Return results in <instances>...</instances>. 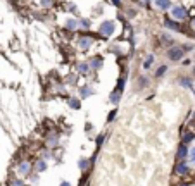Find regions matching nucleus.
<instances>
[{
  "label": "nucleus",
  "instance_id": "nucleus-1",
  "mask_svg": "<svg viewBox=\"0 0 195 186\" xmlns=\"http://www.w3.org/2000/svg\"><path fill=\"white\" fill-rule=\"evenodd\" d=\"M171 14H173V18L176 21H181V19L186 18V9L183 5H174L173 9H171Z\"/></svg>",
  "mask_w": 195,
  "mask_h": 186
},
{
  "label": "nucleus",
  "instance_id": "nucleus-2",
  "mask_svg": "<svg viewBox=\"0 0 195 186\" xmlns=\"http://www.w3.org/2000/svg\"><path fill=\"white\" fill-rule=\"evenodd\" d=\"M168 57H169V61H180L183 57V48L181 47H171L168 50Z\"/></svg>",
  "mask_w": 195,
  "mask_h": 186
},
{
  "label": "nucleus",
  "instance_id": "nucleus-3",
  "mask_svg": "<svg viewBox=\"0 0 195 186\" xmlns=\"http://www.w3.org/2000/svg\"><path fill=\"white\" fill-rule=\"evenodd\" d=\"M99 30H100V33H102L104 36H111L114 33V22L112 21H104L102 24H100Z\"/></svg>",
  "mask_w": 195,
  "mask_h": 186
},
{
  "label": "nucleus",
  "instance_id": "nucleus-4",
  "mask_svg": "<svg viewBox=\"0 0 195 186\" xmlns=\"http://www.w3.org/2000/svg\"><path fill=\"white\" fill-rule=\"evenodd\" d=\"M31 169H33V167H31V164L24 160V162H21V164L18 165V174H19V176H30Z\"/></svg>",
  "mask_w": 195,
  "mask_h": 186
},
{
  "label": "nucleus",
  "instance_id": "nucleus-5",
  "mask_svg": "<svg viewBox=\"0 0 195 186\" xmlns=\"http://www.w3.org/2000/svg\"><path fill=\"white\" fill-rule=\"evenodd\" d=\"M188 157V148H186V145H180V148H178V153H176V159L180 160V162H183V160Z\"/></svg>",
  "mask_w": 195,
  "mask_h": 186
},
{
  "label": "nucleus",
  "instance_id": "nucleus-6",
  "mask_svg": "<svg viewBox=\"0 0 195 186\" xmlns=\"http://www.w3.org/2000/svg\"><path fill=\"white\" fill-rule=\"evenodd\" d=\"M154 5L159 10H168L169 5H171V0H154Z\"/></svg>",
  "mask_w": 195,
  "mask_h": 186
},
{
  "label": "nucleus",
  "instance_id": "nucleus-7",
  "mask_svg": "<svg viewBox=\"0 0 195 186\" xmlns=\"http://www.w3.org/2000/svg\"><path fill=\"white\" fill-rule=\"evenodd\" d=\"M102 64H104V59H102L100 55H97V57H93V59H91L88 65H90L91 69H100V67H102Z\"/></svg>",
  "mask_w": 195,
  "mask_h": 186
},
{
  "label": "nucleus",
  "instance_id": "nucleus-8",
  "mask_svg": "<svg viewBox=\"0 0 195 186\" xmlns=\"http://www.w3.org/2000/svg\"><path fill=\"white\" fill-rule=\"evenodd\" d=\"M93 93H95V91H93L91 86H81L79 88V97H81V98H88V97H91Z\"/></svg>",
  "mask_w": 195,
  "mask_h": 186
},
{
  "label": "nucleus",
  "instance_id": "nucleus-9",
  "mask_svg": "<svg viewBox=\"0 0 195 186\" xmlns=\"http://www.w3.org/2000/svg\"><path fill=\"white\" fill-rule=\"evenodd\" d=\"M174 171H176V174H181V176H185V174H188V165H186L185 160H183V162H180V164L176 165V169H174Z\"/></svg>",
  "mask_w": 195,
  "mask_h": 186
},
{
  "label": "nucleus",
  "instance_id": "nucleus-10",
  "mask_svg": "<svg viewBox=\"0 0 195 186\" xmlns=\"http://www.w3.org/2000/svg\"><path fill=\"white\" fill-rule=\"evenodd\" d=\"M35 171L36 172H43V171H47V162H45L43 159H38L35 164Z\"/></svg>",
  "mask_w": 195,
  "mask_h": 186
},
{
  "label": "nucleus",
  "instance_id": "nucleus-11",
  "mask_svg": "<svg viewBox=\"0 0 195 186\" xmlns=\"http://www.w3.org/2000/svg\"><path fill=\"white\" fill-rule=\"evenodd\" d=\"M88 71H90V65H88L87 62H79L78 64V73L81 74V76H87Z\"/></svg>",
  "mask_w": 195,
  "mask_h": 186
},
{
  "label": "nucleus",
  "instance_id": "nucleus-12",
  "mask_svg": "<svg viewBox=\"0 0 195 186\" xmlns=\"http://www.w3.org/2000/svg\"><path fill=\"white\" fill-rule=\"evenodd\" d=\"M78 47L83 48V50H87V48L91 47V40H90V38H81V40L78 42Z\"/></svg>",
  "mask_w": 195,
  "mask_h": 186
},
{
  "label": "nucleus",
  "instance_id": "nucleus-13",
  "mask_svg": "<svg viewBox=\"0 0 195 186\" xmlns=\"http://www.w3.org/2000/svg\"><path fill=\"white\" fill-rule=\"evenodd\" d=\"M119 100H121V93L114 90L112 93H111V102H112V104L116 105V104H119Z\"/></svg>",
  "mask_w": 195,
  "mask_h": 186
},
{
  "label": "nucleus",
  "instance_id": "nucleus-14",
  "mask_svg": "<svg viewBox=\"0 0 195 186\" xmlns=\"http://www.w3.org/2000/svg\"><path fill=\"white\" fill-rule=\"evenodd\" d=\"M180 85H181V86H186V88H193V83H192L190 78H181L180 79Z\"/></svg>",
  "mask_w": 195,
  "mask_h": 186
},
{
  "label": "nucleus",
  "instance_id": "nucleus-15",
  "mask_svg": "<svg viewBox=\"0 0 195 186\" xmlns=\"http://www.w3.org/2000/svg\"><path fill=\"white\" fill-rule=\"evenodd\" d=\"M154 61H156V57L152 55V53H150V55H147V59H145V62H143V67H145V69H148Z\"/></svg>",
  "mask_w": 195,
  "mask_h": 186
},
{
  "label": "nucleus",
  "instance_id": "nucleus-16",
  "mask_svg": "<svg viewBox=\"0 0 195 186\" xmlns=\"http://www.w3.org/2000/svg\"><path fill=\"white\" fill-rule=\"evenodd\" d=\"M164 26L169 28V30H178V28H180V26H178V22H173L171 19H166V21H164Z\"/></svg>",
  "mask_w": 195,
  "mask_h": 186
},
{
  "label": "nucleus",
  "instance_id": "nucleus-17",
  "mask_svg": "<svg viewBox=\"0 0 195 186\" xmlns=\"http://www.w3.org/2000/svg\"><path fill=\"white\" fill-rule=\"evenodd\" d=\"M78 167L81 169V171H87L88 169V160L87 159H79L78 160Z\"/></svg>",
  "mask_w": 195,
  "mask_h": 186
},
{
  "label": "nucleus",
  "instance_id": "nucleus-18",
  "mask_svg": "<svg viewBox=\"0 0 195 186\" xmlns=\"http://www.w3.org/2000/svg\"><path fill=\"white\" fill-rule=\"evenodd\" d=\"M47 145H48V147H54V145H57V136H55V134H50V136L47 138Z\"/></svg>",
  "mask_w": 195,
  "mask_h": 186
},
{
  "label": "nucleus",
  "instance_id": "nucleus-19",
  "mask_svg": "<svg viewBox=\"0 0 195 186\" xmlns=\"http://www.w3.org/2000/svg\"><path fill=\"white\" fill-rule=\"evenodd\" d=\"M69 107H73L74 110H78V109L81 107V105H79V100L78 98H71L69 100Z\"/></svg>",
  "mask_w": 195,
  "mask_h": 186
},
{
  "label": "nucleus",
  "instance_id": "nucleus-20",
  "mask_svg": "<svg viewBox=\"0 0 195 186\" xmlns=\"http://www.w3.org/2000/svg\"><path fill=\"white\" fill-rule=\"evenodd\" d=\"M76 26H78V21H76V19H69V21L66 22V28H67V30H74Z\"/></svg>",
  "mask_w": 195,
  "mask_h": 186
},
{
  "label": "nucleus",
  "instance_id": "nucleus-21",
  "mask_svg": "<svg viewBox=\"0 0 195 186\" xmlns=\"http://www.w3.org/2000/svg\"><path fill=\"white\" fill-rule=\"evenodd\" d=\"M193 138H195V134H193V133H186L185 136H183V145H186V143H190Z\"/></svg>",
  "mask_w": 195,
  "mask_h": 186
},
{
  "label": "nucleus",
  "instance_id": "nucleus-22",
  "mask_svg": "<svg viewBox=\"0 0 195 186\" xmlns=\"http://www.w3.org/2000/svg\"><path fill=\"white\" fill-rule=\"evenodd\" d=\"M166 71H168V67H166V65H160L159 69H157L156 76H157V78H160V76H164V73H166Z\"/></svg>",
  "mask_w": 195,
  "mask_h": 186
},
{
  "label": "nucleus",
  "instance_id": "nucleus-23",
  "mask_svg": "<svg viewBox=\"0 0 195 186\" xmlns=\"http://www.w3.org/2000/svg\"><path fill=\"white\" fill-rule=\"evenodd\" d=\"M123 88H124V78H121L119 81H117V88H116V91L123 93Z\"/></svg>",
  "mask_w": 195,
  "mask_h": 186
},
{
  "label": "nucleus",
  "instance_id": "nucleus-24",
  "mask_svg": "<svg viewBox=\"0 0 195 186\" xmlns=\"http://www.w3.org/2000/svg\"><path fill=\"white\" fill-rule=\"evenodd\" d=\"M188 157H190V164H192V165H195V147L192 148L190 152H188Z\"/></svg>",
  "mask_w": 195,
  "mask_h": 186
},
{
  "label": "nucleus",
  "instance_id": "nucleus-25",
  "mask_svg": "<svg viewBox=\"0 0 195 186\" xmlns=\"http://www.w3.org/2000/svg\"><path fill=\"white\" fill-rule=\"evenodd\" d=\"M104 140H105V136L104 134H99V136H97V147H102V145H104Z\"/></svg>",
  "mask_w": 195,
  "mask_h": 186
},
{
  "label": "nucleus",
  "instance_id": "nucleus-26",
  "mask_svg": "<svg viewBox=\"0 0 195 186\" xmlns=\"http://www.w3.org/2000/svg\"><path fill=\"white\" fill-rule=\"evenodd\" d=\"M10 186H24V183H22L21 179H12V181H10Z\"/></svg>",
  "mask_w": 195,
  "mask_h": 186
},
{
  "label": "nucleus",
  "instance_id": "nucleus-27",
  "mask_svg": "<svg viewBox=\"0 0 195 186\" xmlns=\"http://www.w3.org/2000/svg\"><path fill=\"white\" fill-rule=\"evenodd\" d=\"M79 24H81V28H90V21H88V19H83V21H79Z\"/></svg>",
  "mask_w": 195,
  "mask_h": 186
},
{
  "label": "nucleus",
  "instance_id": "nucleus-28",
  "mask_svg": "<svg viewBox=\"0 0 195 186\" xmlns=\"http://www.w3.org/2000/svg\"><path fill=\"white\" fill-rule=\"evenodd\" d=\"M114 117H116V110H112V112L109 114V117H107V122H111V121H114Z\"/></svg>",
  "mask_w": 195,
  "mask_h": 186
},
{
  "label": "nucleus",
  "instance_id": "nucleus-29",
  "mask_svg": "<svg viewBox=\"0 0 195 186\" xmlns=\"http://www.w3.org/2000/svg\"><path fill=\"white\" fill-rule=\"evenodd\" d=\"M76 79H78V76H69L67 81H69V83H76Z\"/></svg>",
  "mask_w": 195,
  "mask_h": 186
},
{
  "label": "nucleus",
  "instance_id": "nucleus-30",
  "mask_svg": "<svg viewBox=\"0 0 195 186\" xmlns=\"http://www.w3.org/2000/svg\"><path fill=\"white\" fill-rule=\"evenodd\" d=\"M61 186H73V184H71V183H67V181H62Z\"/></svg>",
  "mask_w": 195,
  "mask_h": 186
},
{
  "label": "nucleus",
  "instance_id": "nucleus-31",
  "mask_svg": "<svg viewBox=\"0 0 195 186\" xmlns=\"http://www.w3.org/2000/svg\"><path fill=\"white\" fill-rule=\"evenodd\" d=\"M52 0H43V4H45V7H48V4H50Z\"/></svg>",
  "mask_w": 195,
  "mask_h": 186
},
{
  "label": "nucleus",
  "instance_id": "nucleus-32",
  "mask_svg": "<svg viewBox=\"0 0 195 186\" xmlns=\"http://www.w3.org/2000/svg\"><path fill=\"white\" fill-rule=\"evenodd\" d=\"M114 2V5H121V2H119V0H112Z\"/></svg>",
  "mask_w": 195,
  "mask_h": 186
},
{
  "label": "nucleus",
  "instance_id": "nucleus-33",
  "mask_svg": "<svg viewBox=\"0 0 195 186\" xmlns=\"http://www.w3.org/2000/svg\"><path fill=\"white\" fill-rule=\"evenodd\" d=\"M180 186H190V184H188V183H181Z\"/></svg>",
  "mask_w": 195,
  "mask_h": 186
},
{
  "label": "nucleus",
  "instance_id": "nucleus-34",
  "mask_svg": "<svg viewBox=\"0 0 195 186\" xmlns=\"http://www.w3.org/2000/svg\"><path fill=\"white\" fill-rule=\"evenodd\" d=\"M193 26H195V19H193Z\"/></svg>",
  "mask_w": 195,
  "mask_h": 186
},
{
  "label": "nucleus",
  "instance_id": "nucleus-35",
  "mask_svg": "<svg viewBox=\"0 0 195 186\" xmlns=\"http://www.w3.org/2000/svg\"><path fill=\"white\" fill-rule=\"evenodd\" d=\"M24 186H30V184H24Z\"/></svg>",
  "mask_w": 195,
  "mask_h": 186
}]
</instances>
